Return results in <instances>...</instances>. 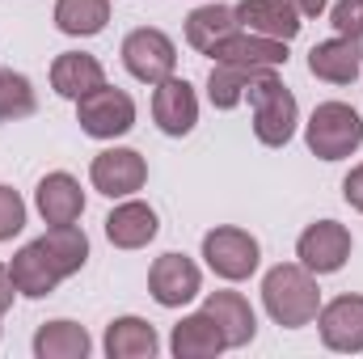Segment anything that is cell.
Masks as SVG:
<instances>
[{
  "mask_svg": "<svg viewBox=\"0 0 363 359\" xmlns=\"http://www.w3.org/2000/svg\"><path fill=\"white\" fill-rule=\"evenodd\" d=\"M262 304H267L271 321L283 330H300V326L317 321V313H321L317 275L300 263H279L262 279Z\"/></svg>",
  "mask_w": 363,
  "mask_h": 359,
  "instance_id": "1",
  "label": "cell"
},
{
  "mask_svg": "<svg viewBox=\"0 0 363 359\" xmlns=\"http://www.w3.org/2000/svg\"><path fill=\"white\" fill-rule=\"evenodd\" d=\"M245 97H250V106H254V136H258L267 148H283V144L296 136V114H300L296 93L274 77V68H262V72L250 81Z\"/></svg>",
  "mask_w": 363,
  "mask_h": 359,
  "instance_id": "2",
  "label": "cell"
},
{
  "mask_svg": "<svg viewBox=\"0 0 363 359\" xmlns=\"http://www.w3.org/2000/svg\"><path fill=\"white\" fill-rule=\"evenodd\" d=\"M304 144L321 161H342L363 144V118L347 101H321L304 127Z\"/></svg>",
  "mask_w": 363,
  "mask_h": 359,
  "instance_id": "3",
  "label": "cell"
},
{
  "mask_svg": "<svg viewBox=\"0 0 363 359\" xmlns=\"http://www.w3.org/2000/svg\"><path fill=\"white\" fill-rule=\"evenodd\" d=\"M77 123L93 140H118L135 127V101L131 93L114 89V85H97L77 101Z\"/></svg>",
  "mask_w": 363,
  "mask_h": 359,
  "instance_id": "4",
  "label": "cell"
},
{
  "mask_svg": "<svg viewBox=\"0 0 363 359\" xmlns=\"http://www.w3.org/2000/svg\"><path fill=\"white\" fill-rule=\"evenodd\" d=\"M123 64H127V72H131L135 81L161 85V81H169L174 68H178V47H174V38H169L165 30L144 26V30H131V34L123 38Z\"/></svg>",
  "mask_w": 363,
  "mask_h": 359,
  "instance_id": "5",
  "label": "cell"
},
{
  "mask_svg": "<svg viewBox=\"0 0 363 359\" xmlns=\"http://www.w3.org/2000/svg\"><path fill=\"white\" fill-rule=\"evenodd\" d=\"M203 258H207V267L216 270L220 279L241 283V279H250V275L258 270L262 250H258V241H254L245 228L220 224V228H211V233L203 237Z\"/></svg>",
  "mask_w": 363,
  "mask_h": 359,
  "instance_id": "6",
  "label": "cell"
},
{
  "mask_svg": "<svg viewBox=\"0 0 363 359\" xmlns=\"http://www.w3.org/2000/svg\"><path fill=\"white\" fill-rule=\"evenodd\" d=\"M296 258H300V267H308L313 275L342 270L347 258H351V233H347V224H338V220L308 224L300 233V241H296Z\"/></svg>",
  "mask_w": 363,
  "mask_h": 359,
  "instance_id": "7",
  "label": "cell"
},
{
  "mask_svg": "<svg viewBox=\"0 0 363 359\" xmlns=\"http://www.w3.org/2000/svg\"><path fill=\"white\" fill-rule=\"evenodd\" d=\"M89 182L106 199H127L148 182V165H144V157L135 148H106V153L93 157Z\"/></svg>",
  "mask_w": 363,
  "mask_h": 359,
  "instance_id": "8",
  "label": "cell"
},
{
  "mask_svg": "<svg viewBox=\"0 0 363 359\" xmlns=\"http://www.w3.org/2000/svg\"><path fill=\"white\" fill-rule=\"evenodd\" d=\"M148 292H152L157 304L182 309V304H190L203 292V275L186 254H161L152 263V270H148Z\"/></svg>",
  "mask_w": 363,
  "mask_h": 359,
  "instance_id": "9",
  "label": "cell"
},
{
  "mask_svg": "<svg viewBox=\"0 0 363 359\" xmlns=\"http://www.w3.org/2000/svg\"><path fill=\"white\" fill-rule=\"evenodd\" d=\"M317 326H321V343L330 351H342V355L363 351V296H338V300H330L317 313Z\"/></svg>",
  "mask_w": 363,
  "mask_h": 359,
  "instance_id": "10",
  "label": "cell"
},
{
  "mask_svg": "<svg viewBox=\"0 0 363 359\" xmlns=\"http://www.w3.org/2000/svg\"><path fill=\"white\" fill-rule=\"evenodd\" d=\"M152 118L165 136H190L199 123V97L190 89V81H182V77L161 81L152 93Z\"/></svg>",
  "mask_w": 363,
  "mask_h": 359,
  "instance_id": "11",
  "label": "cell"
},
{
  "mask_svg": "<svg viewBox=\"0 0 363 359\" xmlns=\"http://www.w3.org/2000/svg\"><path fill=\"white\" fill-rule=\"evenodd\" d=\"M9 275H13L17 296H30V300L51 296V292H55V283L64 279L60 267H55V258L47 254V245H43V241L21 245V250L13 254V263H9Z\"/></svg>",
  "mask_w": 363,
  "mask_h": 359,
  "instance_id": "12",
  "label": "cell"
},
{
  "mask_svg": "<svg viewBox=\"0 0 363 359\" xmlns=\"http://www.w3.org/2000/svg\"><path fill=\"white\" fill-rule=\"evenodd\" d=\"M363 68V47L359 38H325L308 51V72L317 81H330V85H351Z\"/></svg>",
  "mask_w": 363,
  "mask_h": 359,
  "instance_id": "13",
  "label": "cell"
},
{
  "mask_svg": "<svg viewBox=\"0 0 363 359\" xmlns=\"http://www.w3.org/2000/svg\"><path fill=\"white\" fill-rule=\"evenodd\" d=\"M203 313L220 326L224 347H245L258 334V317H254V309H250V300L241 292H211L203 300Z\"/></svg>",
  "mask_w": 363,
  "mask_h": 359,
  "instance_id": "14",
  "label": "cell"
},
{
  "mask_svg": "<svg viewBox=\"0 0 363 359\" xmlns=\"http://www.w3.org/2000/svg\"><path fill=\"white\" fill-rule=\"evenodd\" d=\"M211 60L216 64H241V68H283L287 64V43L250 34V30H237V34H228L211 51Z\"/></svg>",
  "mask_w": 363,
  "mask_h": 359,
  "instance_id": "15",
  "label": "cell"
},
{
  "mask_svg": "<svg viewBox=\"0 0 363 359\" xmlns=\"http://www.w3.org/2000/svg\"><path fill=\"white\" fill-rule=\"evenodd\" d=\"M237 21H241V30L262 34V38H279V43H291L300 34V13L287 0H241Z\"/></svg>",
  "mask_w": 363,
  "mask_h": 359,
  "instance_id": "16",
  "label": "cell"
},
{
  "mask_svg": "<svg viewBox=\"0 0 363 359\" xmlns=\"http://www.w3.org/2000/svg\"><path fill=\"white\" fill-rule=\"evenodd\" d=\"M34 207L47 224H77L85 211V190L72 174H47L34 190Z\"/></svg>",
  "mask_w": 363,
  "mask_h": 359,
  "instance_id": "17",
  "label": "cell"
},
{
  "mask_svg": "<svg viewBox=\"0 0 363 359\" xmlns=\"http://www.w3.org/2000/svg\"><path fill=\"white\" fill-rule=\"evenodd\" d=\"M157 228H161L157 224V211L148 203H140V199H127V203H118L106 216V237L118 250H144L157 237Z\"/></svg>",
  "mask_w": 363,
  "mask_h": 359,
  "instance_id": "18",
  "label": "cell"
},
{
  "mask_svg": "<svg viewBox=\"0 0 363 359\" xmlns=\"http://www.w3.org/2000/svg\"><path fill=\"white\" fill-rule=\"evenodd\" d=\"M97 85H106V68L97 64V55L85 51H64L55 64H51V89L68 101H81L85 93H93Z\"/></svg>",
  "mask_w": 363,
  "mask_h": 359,
  "instance_id": "19",
  "label": "cell"
},
{
  "mask_svg": "<svg viewBox=\"0 0 363 359\" xmlns=\"http://www.w3.org/2000/svg\"><path fill=\"white\" fill-rule=\"evenodd\" d=\"M237 30H241V21H237V9H228V4H203L186 17V43L203 55H211Z\"/></svg>",
  "mask_w": 363,
  "mask_h": 359,
  "instance_id": "20",
  "label": "cell"
},
{
  "mask_svg": "<svg viewBox=\"0 0 363 359\" xmlns=\"http://www.w3.org/2000/svg\"><path fill=\"white\" fill-rule=\"evenodd\" d=\"M157 347H161V338L144 317H118L106 326V355L110 359H152Z\"/></svg>",
  "mask_w": 363,
  "mask_h": 359,
  "instance_id": "21",
  "label": "cell"
},
{
  "mask_svg": "<svg viewBox=\"0 0 363 359\" xmlns=\"http://www.w3.org/2000/svg\"><path fill=\"white\" fill-rule=\"evenodd\" d=\"M169 347H174L178 359H211L224 351V334H220V326L207 313H194V317H182L174 326Z\"/></svg>",
  "mask_w": 363,
  "mask_h": 359,
  "instance_id": "22",
  "label": "cell"
},
{
  "mask_svg": "<svg viewBox=\"0 0 363 359\" xmlns=\"http://www.w3.org/2000/svg\"><path fill=\"white\" fill-rule=\"evenodd\" d=\"M89 347V334L77 321H47L34 334V355L38 359H85Z\"/></svg>",
  "mask_w": 363,
  "mask_h": 359,
  "instance_id": "23",
  "label": "cell"
},
{
  "mask_svg": "<svg viewBox=\"0 0 363 359\" xmlns=\"http://www.w3.org/2000/svg\"><path fill=\"white\" fill-rule=\"evenodd\" d=\"M38 241L47 245V254L55 258V267H60L64 279L77 275V270L89 263V237H85V228H77V224H51Z\"/></svg>",
  "mask_w": 363,
  "mask_h": 359,
  "instance_id": "24",
  "label": "cell"
},
{
  "mask_svg": "<svg viewBox=\"0 0 363 359\" xmlns=\"http://www.w3.org/2000/svg\"><path fill=\"white\" fill-rule=\"evenodd\" d=\"M110 21V0H55V26L72 38L101 34Z\"/></svg>",
  "mask_w": 363,
  "mask_h": 359,
  "instance_id": "25",
  "label": "cell"
},
{
  "mask_svg": "<svg viewBox=\"0 0 363 359\" xmlns=\"http://www.w3.org/2000/svg\"><path fill=\"white\" fill-rule=\"evenodd\" d=\"M262 68H241V64H216L211 77H207V97L216 110H233L237 101H245L250 81L258 77Z\"/></svg>",
  "mask_w": 363,
  "mask_h": 359,
  "instance_id": "26",
  "label": "cell"
},
{
  "mask_svg": "<svg viewBox=\"0 0 363 359\" xmlns=\"http://www.w3.org/2000/svg\"><path fill=\"white\" fill-rule=\"evenodd\" d=\"M34 110H38L34 85H30L21 72L4 68V72H0V123H17V118H30Z\"/></svg>",
  "mask_w": 363,
  "mask_h": 359,
  "instance_id": "27",
  "label": "cell"
},
{
  "mask_svg": "<svg viewBox=\"0 0 363 359\" xmlns=\"http://www.w3.org/2000/svg\"><path fill=\"white\" fill-rule=\"evenodd\" d=\"M26 228V203L13 186L0 182V241H13Z\"/></svg>",
  "mask_w": 363,
  "mask_h": 359,
  "instance_id": "28",
  "label": "cell"
},
{
  "mask_svg": "<svg viewBox=\"0 0 363 359\" xmlns=\"http://www.w3.org/2000/svg\"><path fill=\"white\" fill-rule=\"evenodd\" d=\"M330 21L342 38H363V0H338L330 9Z\"/></svg>",
  "mask_w": 363,
  "mask_h": 359,
  "instance_id": "29",
  "label": "cell"
},
{
  "mask_svg": "<svg viewBox=\"0 0 363 359\" xmlns=\"http://www.w3.org/2000/svg\"><path fill=\"white\" fill-rule=\"evenodd\" d=\"M342 199H347L355 211H363V165H355V170L342 178Z\"/></svg>",
  "mask_w": 363,
  "mask_h": 359,
  "instance_id": "30",
  "label": "cell"
},
{
  "mask_svg": "<svg viewBox=\"0 0 363 359\" xmlns=\"http://www.w3.org/2000/svg\"><path fill=\"white\" fill-rule=\"evenodd\" d=\"M13 296H17L13 275H9V267H0V313H9V309H13Z\"/></svg>",
  "mask_w": 363,
  "mask_h": 359,
  "instance_id": "31",
  "label": "cell"
},
{
  "mask_svg": "<svg viewBox=\"0 0 363 359\" xmlns=\"http://www.w3.org/2000/svg\"><path fill=\"white\" fill-rule=\"evenodd\" d=\"M287 4H296V13H300V17H321L330 0H287Z\"/></svg>",
  "mask_w": 363,
  "mask_h": 359,
  "instance_id": "32",
  "label": "cell"
}]
</instances>
